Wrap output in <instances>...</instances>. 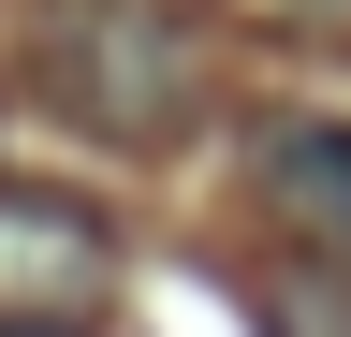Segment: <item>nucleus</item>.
<instances>
[{"mask_svg":"<svg viewBox=\"0 0 351 337\" xmlns=\"http://www.w3.org/2000/svg\"><path fill=\"white\" fill-rule=\"evenodd\" d=\"M29 89H44V117H73V132L161 147L176 117L205 103V45H191L176 0H59V15L29 30Z\"/></svg>","mask_w":351,"mask_h":337,"instance_id":"1","label":"nucleus"},{"mask_svg":"<svg viewBox=\"0 0 351 337\" xmlns=\"http://www.w3.org/2000/svg\"><path fill=\"white\" fill-rule=\"evenodd\" d=\"M249 205L307 249V264H351V117L278 103V117L249 132Z\"/></svg>","mask_w":351,"mask_h":337,"instance_id":"2","label":"nucleus"},{"mask_svg":"<svg viewBox=\"0 0 351 337\" xmlns=\"http://www.w3.org/2000/svg\"><path fill=\"white\" fill-rule=\"evenodd\" d=\"M103 293V220L73 191H0V308H88Z\"/></svg>","mask_w":351,"mask_h":337,"instance_id":"3","label":"nucleus"},{"mask_svg":"<svg viewBox=\"0 0 351 337\" xmlns=\"http://www.w3.org/2000/svg\"><path fill=\"white\" fill-rule=\"evenodd\" d=\"M263 323H278V337H351V293H337V264H307V249H293V264L263 279Z\"/></svg>","mask_w":351,"mask_h":337,"instance_id":"4","label":"nucleus"},{"mask_svg":"<svg viewBox=\"0 0 351 337\" xmlns=\"http://www.w3.org/2000/svg\"><path fill=\"white\" fill-rule=\"evenodd\" d=\"M234 15H263V30H351V0H234Z\"/></svg>","mask_w":351,"mask_h":337,"instance_id":"5","label":"nucleus"},{"mask_svg":"<svg viewBox=\"0 0 351 337\" xmlns=\"http://www.w3.org/2000/svg\"><path fill=\"white\" fill-rule=\"evenodd\" d=\"M0 337H88L73 308H0Z\"/></svg>","mask_w":351,"mask_h":337,"instance_id":"6","label":"nucleus"}]
</instances>
